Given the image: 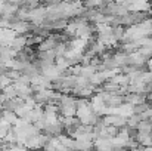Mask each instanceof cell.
Wrapping results in <instances>:
<instances>
[{
    "label": "cell",
    "instance_id": "1",
    "mask_svg": "<svg viewBox=\"0 0 152 151\" xmlns=\"http://www.w3.org/2000/svg\"><path fill=\"white\" fill-rule=\"evenodd\" d=\"M148 67H149V70L152 71V59H148Z\"/></svg>",
    "mask_w": 152,
    "mask_h": 151
},
{
    "label": "cell",
    "instance_id": "2",
    "mask_svg": "<svg viewBox=\"0 0 152 151\" xmlns=\"http://www.w3.org/2000/svg\"><path fill=\"white\" fill-rule=\"evenodd\" d=\"M148 99H149V101L152 102V94H149V95H148Z\"/></svg>",
    "mask_w": 152,
    "mask_h": 151
},
{
    "label": "cell",
    "instance_id": "3",
    "mask_svg": "<svg viewBox=\"0 0 152 151\" xmlns=\"http://www.w3.org/2000/svg\"><path fill=\"white\" fill-rule=\"evenodd\" d=\"M117 151H130V150H127V148H121V150H117Z\"/></svg>",
    "mask_w": 152,
    "mask_h": 151
}]
</instances>
